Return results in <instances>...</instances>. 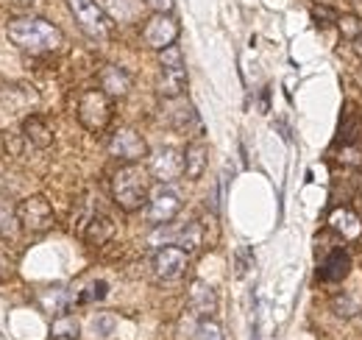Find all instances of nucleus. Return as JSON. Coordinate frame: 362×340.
<instances>
[{"label": "nucleus", "instance_id": "1", "mask_svg": "<svg viewBox=\"0 0 362 340\" xmlns=\"http://www.w3.org/2000/svg\"><path fill=\"white\" fill-rule=\"evenodd\" d=\"M6 37H8V42L14 45L17 50L31 53V56L53 53V50H59L62 42H64L62 31L53 23L42 20V17H17V20H8Z\"/></svg>", "mask_w": 362, "mask_h": 340}, {"label": "nucleus", "instance_id": "2", "mask_svg": "<svg viewBox=\"0 0 362 340\" xmlns=\"http://www.w3.org/2000/svg\"><path fill=\"white\" fill-rule=\"evenodd\" d=\"M112 198L123 212H136L151 198V170L139 168L136 162H126L112 176Z\"/></svg>", "mask_w": 362, "mask_h": 340}, {"label": "nucleus", "instance_id": "3", "mask_svg": "<svg viewBox=\"0 0 362 340\" xmlns=\"http://www.w3.org/2000/svg\"><path fill=\"white\" fill-rule=\"evenodd\" d=\"M78 28L92 37V40H109L115 31V20L103 11V6H98L95 0H67Z\"/></svg>", "mask_w": 362, "mask_h": 340}, {"label": "nucleus", "instance_id": "4", "mask_svg": "<svg viewBox=\"0 0 362 340\" xmlns=\"http://www.w3.org/2000/svg\"><path fill=\"white\" fill-rule=\"evenodd\" d=\"M78 123L98 134L103 128L112 123V98L103 92V89H87L78 101Z\"/></svg>", "mask_w": 362, "mask_h": 340}, {"label": "nucleus", "instance_id": "5", "mask_svg": "<svg viewBox=\"0 0 362 340\" xmlns=\"http://www.w3.org/2000/svg\"><path fill=\"white\" fill-rule=\"evenodd\" d=\"M181 204H184V201H181L179 190L159 181V184L151 190L145 217H148L151 226H165V223H170V220L181 212Z\"/></svg>", "mask_w": 362, "mask_h": 340}, {"label": "nucleus", "instance_id": "6", "mask_svg": "<svg viewBox=\"0 0 362 340\" xmlns=\"http://www.w3.org/2000/svg\"><path fill=\"white\" fill-rule=\"evenodd\" d=\"M17 217H20V226L31 234H45L47 229H53L56 223V215L53 207L45 196H28L17 204Z\"/></svg>", "mask_w": 362, "mask_h": 340}, {"label": "nucleus", "instance_id": "7", "mask_svg": "<svg viewBox=\"0 0 362 340\" xmlns=\"http://www.w3.org/2000/svg\"><path fill=\"white\" fill-rule=\"evenodd\" d=\"M142 40L153 50H165L179 40V23L170 14H151L142 26Z\"/></svg>", "mask_w": 362, "mask_h": 340}, {"label": "nucleus", "instance_id": "8", "mask_svg": "<svg viewBox=\"0 0 362 340\" xmlns=\"http://www.w3.org/2000/svg\"><path fill=\"white\" fill-rule=\"evenodd\" d=\"M148 170L156 181L162 184H170L173 178H179L184 173V154H179L173 145H162L151 154V162H148Z\"/></svg>", "mask_w": 362, "mask_h": 340}, {"label": "nucleus", "instance_id": "9", "mask_svg": "<svg viewBox=\"0 0 362 340\" xmlns=\"http://www.w3.org/2000/svg\"><path fill=\"white\" fill-rule=\"evenodd\" d=\"M109 154L115 159H123V162H139L142 157H148V145H145V140H142L139 131H134V128H120L109 140Z\"/></svg>", "mask_w": 362, "mask_h": 340}, {"label": "nucleus", "instance_id": "10", "mask_svg": "<svg viewBox=\"0 0 362 340\" xmlns=\"http://www.w3.org/2000/svg\"><path fill=\"white\" fill-rule=\"evenodd\" d=\"M187 259H189V254L184 249H179V246H162L153 254V273L162 282H173V279H179L181 273L187 271Z\"/></svg>", "mask_w": 362, "mask_h": 340}, {"label": "nucleus", "instance_id": "11", "mask_svg": "<svg viewBox=\"0 0 362 340\" xmlns=\"http://www.w3.org/2000/svg\"><path fill=\"white\" fill-rule=\"evenodd\" d=\"M100 89L109 95V98H123L129 95L132 89V73L120 64H106L100 70Z\"/></svg>", "mask_w": 362, "mask_h": 340}, {"label": "nucleus", "instance_id": "12", "mask_svg": "<svg viewBox=\"0 0 362 340\" xmlns=\"http://www.w3.org/2000/svg\"><path fill=\"white\" fill-rule=\"evenodd\" d=\"M189 307H192L195 315H201V318H212L215 310H218V293H215L206 282L195 279L192 288H189Z\"/></svg>", "mask_w": 362, "mask_h": 340}, {"label": "nucleus", "instance_id": "13", "mask_svg": "<svg viewBox=\"0 0 362 340\" xmlns=\"http://www.w3.org/2000/svg\"><path fill=\"white\" fill-rule=\"evenodd\" d=\"M206 165H209V148H206V142H201V140L189 142L184 148V176L192 178V181H198L204 176Z\"/></svg>", "mask_w": 362, "mask_h": 340}, {"label": "nucleus", "instance_id": "14", "mask_svg": "<svg viewBox=\"0 0 362 340\" xmlns=\"http://www.w3.org/2000/svg\"><path fill=\"white\" fill-rule=\"evenodd\" d=\"M351 273V256L346 249H334L320 265V279L323 282H343Z\"/></svg>", "mask_w": 362, "mask_h": 340}, {"label": "nucleus", "instance_id": "15", "mask_svg": "<svg viewBox=\"0 0 362 340\" xmlns=\"http://www.w3.org/2000/svg\"><path fill=\"white\" fill-rule=\"evenodd\" d=\"M187 92V67L179 64V67H162V76H159V95L173 101V98H181Z\"/></svg>", "mask_w": 362, "mask_h": 340}, {"label": "nucleus", "instance_id": "16", "mask_svg": "<svg viewBox=\"0 0 362 340\" xmlns=\"http://www.w3.org/2000/svg\"><path fill=\"white\" fill-rule=\"evenodd\" d=\"M115 237V220L109 217V215H95L90 223H87V229H84V243L87 246H106L109 240Z\"/></svg>", "mask_w": 362, "mask_h": 340}, {"label": "nucleus", "instance_id": "17", "mask_svg": "<svg viewBox=\"0 0 362 340\" xmlns=\"http://www.w3.org/2000/svg\"><path fill=\"white\" fill-rule=\"evenodd\" d=\"M23 137H25L34 148H50V145H53V131H50V126H47L42 118H37V115H31V118L23 120Z\"/></svg>", "mask_w": 362, "mask_h": 340}, {"label": "nucleus", "instance_id": "18", "mask_svg": "<svg viewBox=\"0 0 362 340\" xmlns=\"http://www.w3.org/2000/svg\"><path fill=\"white\" fill-rule=\"evenodd\" d=\"M201 243H204V226H201L198 220H189V223H184V226L176 229V240H173V246L184 249L187 254L198 251Z\"/></svg>", "mask_w": 362, "mask_h": 340}, {"label": "nucleus", "instance_id": "19", "mask_svg": "<svg viewBox=\"0 0 362 340\" xmlns=\"http://www.w3.org/2000/svg\"><path fill=\"white\" fill-rule=\"evenodd\" d=\"M20 217H17V207H11L8 201L0 198V243H14L20 234Z\"/></svg>", "mask_w": 362, "mask_h": 340}, {"label": "nucleus", "instance_id": "20", "mask_svg": "<svg viewBox=\"0 0 362 340\" xmlns=\"http://www.w3.org/2000/svg\"><path fill=\"white\" fill-rule=\"evenodd\" d=\"M50 335H53L56 340H78V335H81V324H78L76 315L62 312V315H56V321H53V327H50Z\"/></svg>", "mask_w": 362, "mask_h": 340}, {"label": "nucleus", "instance_id": "21", "mask_svg": "<svg viewBox=\"0 0 362 340\" xmlns=\"http://www.w3.org/2000/svg\"><path fill=\"white\" fill-rule=\"evenodd\" d=\"M170 123H173L176 131H187L192 123L198 126V112H195V106H192V103H187V101H184V95L179 98V109H173V112H170Z\"/></svg>", "mask_w": 362, "mask_h": 340}, {"label": "nucleus", "instance_id": "22", "mask_svg": "<svg viewBox=\"0 0 362 340\" xmlns=\"http://www.w3.org/2000/svg\"><path fill=\"white\" fill-rule=\"evenodd\" d=\"M332 310H334L340 318H354L357 312H362V301L357 296L343 293V296H337L334 301H332Z\"/></svg>", "mask_w": 362, "mask_h": 340}, {"label": "nucleus", "instance_id": "23", "mask_svg": "<svg viewBox=\"0 0 362 340\" xmlns=\"http://www.w3.org/2000/svg\"><path fill=\"white\" fill-rule=\"evenodd\" d=\"M195 340H226L223 338V329L215 318H201L198 327H195Z\"/></svg>", "mask_w": 362, "mask_h": 340}, {"label": "nucleus", "instance_id": "24", "mask_svg": "<svg viewBox=\"0 0 362 340\" xmlns=\"http://www.w3.org/2000/svg\"><path fill=\"white\" fill-rule=\"evenodd\" d=\"M106 293H109V285H106L103 279H98V282L87 285V288L76 296V301H78V304H90V301H100V298H106Z\"/></svg>", "mask_w": 362, "mask_h": 340}, {"label": "nucleus", "instance_id": "25", "mask_svg": "<svg viewBox=\"0 0 362 340\" xmlns=\"http://www.w3.org/2000/svg\"><path fill=\"white\" fill-rule=\"evenodd\" d=\"M251 268H254V254H251V249L240 246V249L234 251V273H237V279H243Z\"/></svg>", "mask_w": 362, "mask_h": 340}, {"label": "nucleus", "instance_id": "26", "mask_svg": "<svg viewBox=\"0 0 362 340\" xmlns=\"http://www.w3.org/2000/svg\"><path fill=\"white\" fill-rule=\"evenodd\" d=\"M115 315L112 312H98L95 318H92V332L95 335H100V338H109L112 332H115Z\"/></svg>", "mask_w": 362, "mask_h": 340}, {"label": "nucleus", "instance_id": "27", "mask_svg": "<svg viewBox=\"0 0 362 340\" xmlns=\"http://www.w3.org/2000/svg\"><path fill=\"white\" fill-rule=\"evenodd\" d=\"M337 28L343 31V37H349V40H354V42L362 37V20L360 17H351V14L340 17V20H337Z\"/></svg>", "mask_w": 362, "mask_h": 340}, {"label": "nucleus", "instance_id": "28", "mask_svg": "<svg viewBox=\"0 0 362 340\" xmlns=\"http://www.w3.org/2000/svg\"><path fill=\"white\" fill-rule=\"evenodd\" d=\"M159 64L162 67H179V64H184V56H181L179 45H170V47L159 50Z\"/></svg>", "mask_w": 362, "mask_h": 340}, {"label": "nucleus", "instance_id": "29", "mask_svg": "<svg viewBox=\"0 0 362 340\" xmlns=\"http://www.w3.org/2000/svg\"><path fill=\"white\" fill-rule=\"evenodd\" d=\"M313 17H315L317 23H326V26H332V23H337V20H340V14H337L332 6H323V3H315Z\"/></svg>", "mask_w": 362, "mask_h": 340}, {"label": "nucleus", "instance_id": "30", "mask_svg": "<svg viewBox=\"0 0 362 340\" xmlns=\"http://www.w3.org/2000/svg\"><path fill=\"white\" fill-rule=\"evenodd\" d=\"M145 6L153 14H170L173 11V0H145Z\"/></svg>", "mask_w": 362, "mask_h": 340}, {"label": "nucleus", "instance_id": "31", "mask_svg": "<svg viewBox=\"0 0 362 340\" xmlns=\"http://www.w3.org/2000/svg\"><path fill=\"white\" fill-rule=\"evenodd\" d=\"M354 47H357V53H360V56H362V37H360V40H357V45H354Z\"/></svg>", "mask_w": 362, "mask_h": 340}, {"label": "nucleus", "instance_id": "32", "mask_svg": "<svg viewBox=\"0 0 362 340\" xmlns=\"http://www.w3.org/2000/svg\"><path fill=\"white\" fill-rule=\"evenodd\" d=\"M50 340H56V338H50Z\"/></svg>", "mask_w": 362, "mask_h": 340}]
</instances>
